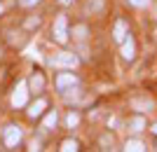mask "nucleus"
<instances>
[{"instance_id":"f257e3e1","label":"nucleus","mask_w":157,"mask_h":152,"mask_svg":"<svg viewBox=\"0 0 157 152\" xmlns=\"http://www.w3.org/2000/svg\"><path fill=\"white\" fill-rule=\"evenodd\" d=\"M52 33H54V40H56L59 45H66V42H68V19H66L63 14H61L59 19L54 21Z\"/></svg>"},{"instance_id":"f03ea898","label":"nucleus","mask_w":157,"mask_h":152,"mask_svg":"<svg viewBox=\"0 0 157 152\" xmlns=\"http://www.w3.org/2000/svg\"><path fill=\"white\" fill-rule=\"evenodd\" d=\"M2 138H5L7 147H17L21 143V129H19V126H14V124H10L5 129V133H2Z\"/></svg>"},{"instance_id":"7ed1b4c3","label":"nucleus","mask_w":157,"mask_h":152,"mask_svg":"<svg viewBox=\"0 0 157 152\" xmlns=\"http://www.w3.org/2000/svg\"><path fill=\"white\" fill-rule=\"evenodd\" d=\"M26 98H28V84L26 82H19L17 89H14V94H12V106L14 108H24L26 106Z\"/></svg>"},{"instance_id":"20e7f679","label":"nucleus","mask_w":157,"mask_h":152,"mask_svg":"<svg viewBox=\"0 0 157 152\" xmlns=\"http://www.w3.org/2000/svg\"><path fill=\"white\" fill-rule=\"evenodd\" d=\"M52 66H56V68H75V66H78V56L63 52V54H59V56H54V59H52Z\"/></svg>"},{"instance_id":"39448f33","label":"nucleus","mask_w":157,"mask_h":152,"mask_svg":"<svg viewBox=\"0 0 157 152\" xmlns=\"http://www.w3.org/2000/svg\"><path fill=\"white\" fill-rule=\"evenodd\" d=\"M78 84V77L73 73H61L59 77H56V89L59 91H66V89H71V87Z\"/></svg>"},{"instance_id":"423d86ee","label":"nucleus","mask_w":157,"mask_h":152,"mask_svg":"<svg viewBox=\"0 0 157 152\" xmlns=\"http://www.w3.org/2000/svg\"><path fill=\"white\" fill-rule=\"evenodd\" d=\"M28 87H31V91H42L45 89V75L40 73V70H35L33 73V77H31V82H28Z\"/></svg>"},{"instance_id":"0eeeda50","label":"nucleus","mask_w":157,"mask_h":152,"mask_svg":"<svg viewBox=\"0 0 157 152\" xmlns=\"http://www.w3.org/2000/svg\"><path fill=\"white\" fill-rule=\"evenodd\" d=\"M122 56H124L127 61H131L134 56H136V45H134V40H131V38L122 40Z\"/></svg>"},{"instance_id":"6e6552de","label":"nucleus","mask_w":157,"mask_h":152,"mask_svg":"<svg viewBox=\"0 0 157 152\" xmlns=\"http://www.w3.org/2000/svg\"><path fill=\"white\" fill-rule=\"evenodd\" d=\"M45 108H47V101L45 98H38L31 108H28V117H31V119H38L40 115L45 113Z\"/></svg>"},{"instance_id":"1a4fd4ad","label":"nucleus","mask_w":157,"mask_h":152,"mask_svg":"<svg viewBox=\"0 0 157 152\" xmlns=\"http://www.w3.org/2000/svg\"><path fill=\"white\" fill-rule=\"evenodd\" d=\"M127 35H129V33H127V24H124V21H117V24H115V31H113V38L117 40V42H122Z\"/></svg>"},{"instance_id":"9d476101","label":"nucleus","mask_w":157,"mask_h":152,"mask_svg":"<svg viewBox=\"0 0 157 152\" xmlns=\"http://www.w3.org/2000/svg\"><path fill=\"white\" fill-rule=\"evenodd\" d=\"M56 122H59V117H56V113L52 110V113H49V115L45 117V122H42V129H47V131H52L54 126H56Z\"/></svg>"},{"instance_id":"9b49d317","label":"nucleus","mask_w":157,"mask_h":152,"mask_svg":"<svg viewBox=\"0 0 157 152\" xmlns=\"http://www.w3.org/2000/svg\"><path fill=\"white\" fill-rule=\"evenodd\" d=\"M61 150H63V152H75V150H80V143L75 138H68V140L61 143Z\"/></svg>"},{"instance_id":"f8f14e48","label":"nucleus","mask_w":157,"mask_h":152,"mask_svg":"<svg viewBox=\"0 0 157 152\" xmlns=\"http://www.w3.org/2000/svg\"><path fill=\"white\" fill-rule=\"evenodd\" d=\"M131 129V131H143V126H145V122H143V117H131L129 119V124H127Z\"/></svg>"},{"instance_id":"ddd939ff","label":"nucleus","mask_w":157,"mask_h":152,"mask_svg":"<svg viewBox=\"0 0 157 152\" xmlns=\"http://www.w3.org/2000/svg\"><path fill=\"white\" fill-rule=\"evenodd\" d=\"M124 150L127 152H141V150H145V145L141 143V140H127Z\"/></svg>"},{"instance_id":"4468645a","label":"nucleus","mask_w":157,"mask_h":152,"mask_svg":"<svg viewBox=\"0 0 157 152\" xmlns=\"http://www.w3.org/2000/svg\"><path fill=\"white\" fill-rule=\"evenodd\" d=\"M73 35H75L78 40H85V38H87V26H82V24H80V26H75V28H73Z\"/></svg>"},{"instance_id":"2eb2a0df","label":"nucleus","mask_w":157,"mask_h":152,"mask_svg":"<svg viewBox=\"0 0 157 152\" xmlns=\"http://www.w3.org/2000/svg\"><path fill=\"white\" fill-rule=\"evenodd\" d=\"M78 122H80V117H78V115H75V113H71V115H68V119H66V124L71 126V129H73V126H75V124H78Z\"/></svg>"},{"instance_id":"dca6fc26","label":"nucleus","mask_w":157,"mask_h":152,"mask_svg":"<svg viewBox=\"0 0 157 152\" xmlns=\"http://www.w3.org/2000/svg\"><path fill=\"white\" fill-rule=\"evenodd\" d=\"M38 26H40V17H33L26 21V28H38Z\"/></svg>"},{"instance_id":"f3484780","label":"nucleus","mask_w":157,"mask_h":152,"mask_svg":"<svg viewBox=\"0 0 157 152\" xmlns=\"http://www.w3.org/2000/svg\"><path fill=\"white\" fill-rule=\"evenodd\" d=\"M101 5H103V0H89V9H101Z\"/></svg>"},{"instance_id":"a211bd4d","label":"nucleus","mask_w":157,"mask_h":152,"mask_svg":"<svg viewBox=\"0 0 157 152\" xmlns=\"http://www.w3.org/2000/svg\"><path fill=\"white\" fill-rule=\"evenodd\" d=\"M40 0H19V5L21 7H33V5H38Z\"/></svg>"},{"instance_id":"6ab92c4d","label":"nucleus","mask_w":157,"mask_h":152,"mask_svg":"<svg viewBox=\"0 0 157 152\" xmlns=\"http://www.w3.org/2000/svg\"><path fill=\"white\" fill-rule=\"evenodd\" d=\"M129 2H131L134 7H145L148 2H150V0H129Z\"/></svg>"},{"instance_id":"aec40b11","label":"nucleus","mask_w":157,"mask_h":152,"mask_svg":"<svg viewBox=\"0 0 157 152\" xmlns=\"http://www.w3.org/2000/svg\"><path fill=\"white\" fill-rule=\"evenodd\" d=\"M134 106H136V108H150L152 103H150V101H136Z\"/></svg>"},{"instance_id":"412c9836","label":"nucleus","mask_w":157,"mask_h":152,"mask_svg":"<svg viewBox=\"0 0 157 152\" xmlns=\"http://www.w3.org/2000/svg\"><path fill=\"white\" fill-rule=\"evenodd\" d=\"M31 150H40V140H33V143H31Z\"/></svg>"},{"instance_id":"4be33fe9","label":"nucleus","mask_w":157,"mask_h":152,"mask_svg":"<svg viewBox=\"0 0 157 152\" xmlns=\"http://www.w3.org/2000/svg\"><path fill=\"white\" fill-rule=\"evenodd\" d=\"M59 2H63V5H71V2H73V0H59Z\"/></svg>"},{"instance_id":"5701e85b","label":"nucleus","mask_w":157,"mask_h":152,"mask_svg":"<svg viewBox=\"0 0 157 152\" xmlns=\"http://www.w3.org/2000/svg\"><path fill=\"white\" fill-rule=\"evenodd\" d=\"M150 129H152V133H157V124H152V126H150Z\"/></svg>"},{"instance_id":"b1692460","label":"nucleus","mask_w":157,"mask_h":152,"mask_svg":"<svg viewBox=\"0 0 157 152\" xmlns=\"http://www.w3.org/2000/svg\"><path fill=\"white\" fill-rule=\"evenodd\" d=\"M0 12H2V5H0Z\"/></svg>"},{"instance_id":"393cba45","label":"nucleus","mask_w":157,"mask_h":152,"mask_svg":"<svg viewBox=\"0 0 157 152\" xmlns=\"http://www.w3.org/2000/svg\"><path fill=\"white\" fill-rule=\"evenodd\" d=\"M0 56H2V49H0Z\"/></svg>"}]
</instances>
